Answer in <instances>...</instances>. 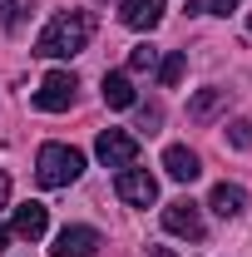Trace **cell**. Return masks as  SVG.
<instances>
[{
    "mask_svg": "<svg viewBox=\"0 0 252 257\" xmlns=\"http://www.w3.org/2000/svg\"><path fill=\"white\" fill-rule=\"evenodd\" d=\"M227 89H222V84H213V89H198V94L188 99V119L193 124H213V119H218V114H227Z\"/></svg>",
    "mask_w": 252,
    "mask_h": 257,
    "instance_id": "cell-9",
    "label": "cell"
},
{
    "mask_svg": "<svg viewBox=\"0 0 252 257\" xmlns=\"http://www.w3.org/2000/svg\"><path fill=\"white\" fill-rule=\"evenodd\" d=\"M0 25H5V30L20 25V0H0Z\"/></svg>",
    "mask_w": 252,
    "mask_h": 257,
    "instance_id": "cell-18",
    "label": "cell"
},
{
    "mask_svg": "<svg viewBox=\"0 0 252 257\" xmlns=\"http://www.w3.org/2000/svg\"><path fill=\"white\" fill-rule=\"evenodd\" d=\"M99 242H104V237H99V227L69 223L60 237H55V247H50V252H55V257H94V252H99Z\"/></svg>",
    "mask_w": 252,
    "mask_h": 257,
    "instance_id": "cell-7",
    "label": "cell"
},
{
    "mask_svg": "<svg viewBox=\"0 0 252 257\" xmlns=\"http://www.w3.org/2000/svg\"><path fill=\"white\" fill-rule=\"evenodd\" d=\"M149 257H178V252H173V247H154Z\"/></svg>",
    "mask_w": 252,
    "mask_h": 257,
    "instance_id": "cell-20",
    "label": "cell"
},
{
    "mask_svg": "<svg viewBox=\"0 0 252 257\" xmlns=\"http://www.w3.org/2000/svg\"><path fill=\"white\" fill-rule=\"evenodd\" d=\"M183 69H188V55H178V50H173L168 60H158V84H163V89H173V84L183 79Z\"/></svg>",
    "mask_w": 252,
    "mask_h": 257,
    "instance_id": "cell-14",
    "label": "cell"
},
{
    "mask_svg": "<svg viewBox=\"0 0 252 257\" xmlns=\"http://www.w3.org/2000/svg\"><path fill=\"white\" fill-rule=\"evenodd\" d=\"M114 193L124 198L129 208H149V203H158V178L149 173V168H119Z\"/></svg>",
    "mask_w": 252,
    "mask_h": 257,
    "instance_id": "cell-6",
    "label": "cell"
},
{
    "mask_svg": "<svg viewBox=\"0 0 252 257\" xmlns=\"http://www.w3.org/2000/svg\"><path fill=\"white\" fill-rule=\"evenodd\" d=\"M104 104L109 109H134V79L129 74H104Z\"/></svg>",
    "mask_w": 252,
    "mask_h": 257,
    "instance_id": "cell-13",
    "label": "cell"
},
{
    "mask_svg": "<svg viewBox=\"0 0 252 257\" xmlns=\"http://www.w3.org/2000/svg\"><path fill=\"white\" fill-rule=\"evenodd\" d=\"M5 242H10V227L0 223V252H5Z\"/></svg>",
    "mask_w": 252,
    "mask_h": 257,
    "instance_id": "cell-21",
    "label": "cell"
},
{
    "mask_svg": "<svg viewBox=\"0 0 252 257\" xmlns=\"http://www.w3.org/2000/svg\"><path fill=\"white\" fill-rule=\"evenodd\" d=\"M5 203H10V173L0 168V208H5Z\"/></svg>",
    "mask_w": 252,
    "mask_h": 257,
    "instance_id": "cell-19",
    "label": "cell"
},
{
    "mask_svg": "<svg viewBox=\"0 0 252 257\" xmlns=\"http://www.w3.org/2000/svg\"><path fill=\"white\" fill-rule=\"evenodd\" d=\"M208 208L218 218H242L247 213V188L242 183H218V188L208 193Z\"/></svg>",
    "mask_w": 252,
    "mask_h": 257,
    "instance_id": "cell-11",
    "label": "cell"
},
{
    "mask_svg": "<svg viewBox=\"0 0 252 257\" xmlns=\"http://www.w3.org/2000/svg\"><path fill=\"white\" fill-rule=\"evenodd\" d=\"M45 227H50V208H45V203H25V208H15L10 232H15L20 242H40V237H45Z\"/></svg>",
    "mask_w": 252,
    "mask_h": 257,
    "instance_id": "cell-8",
    "label": "cell"
},
{
    "mask_svg": "<svg viewBox=\"0 0 252 257\" xmlns=\"http://www.w3.org/2000/svg\"><path fill=\"white\" fill-rule=\"evenodd\" d=\"M89 35H94V20H89L84 10H60V15H50V25L40 30L35 55H40V60H69V55H79V50L89 45Z\"/></svg>",
    "mask_w": 252,
    "mask_h": 257,
    "instance_id": "cell-1",
    "label": "cell"
},
{
    "mask_svg": "<svg viewBox=\"0 0 252 257\" xmlns=\"http://www.w3.org/2000/svg\"><path fill=\"white\" fill-rule=\"evenodd\" d=\"M193 15H232L237 10V0H188Z\"/></svg>",
    "mask_w": 252,
    "mask_h": 257,
    "instance_id": "cell-15",
    "label": "cell"
},
{
    "mask_svg": "<svg viewBox=\"0 0 252 257\" xmlns=\"http://www.w3.org/2000/svg\"><path fill=\"white\" fill-rule=\"evenodd\" d=\"M154 64H158V50H154V45H139V50L129 55V69H134V74H144V69H154Z\"/></svg>",
    "mask_w": 252,
    "mask_h": 257,
    "instance_id": "cell-17",
    "label": "cell"
},
{
    "mask_svg": "<svg viewBox=\"0 0 252 257\" xmlns=\"http://www.w3.org/2000/svg\"><path fill=\"white\" fill-rule=\"evenodd\" d=\"M119 20H124L129 30H154L158 20H163V0H124L119 5Z\"/></svg>",
    "mask_w": 252,
    "mask_h": 257,
    "instance_id": "cell-12",
    "label": "cell"
},
{
    "mask_svg": "<svg viewBox=\"0 0 252 257\" xmlns=\"http://www.w3.org/2000/svg\"><path fill=\"white\" fill-rule=\"evenodd\" d=\"M227 144L232 149H252V119H232L227 124Z\"/></svg>",
    "mask_w": 252,
    "mask_h": 257,
    "instance_id": "cell-16",
    "label": "cell"
},
{
    "mask_svg": "<svg viewBox=\"0 0 252 257\" xmlns=\"http://www.w3.org/2000/svg\"><path fill=\"white\" fill-rule=\"evenodd\" d=\"M163 227H168L173 237H188V242H203V237H208V223H203L198 203H188V198H173V203L163 208Z\"/></svg>",
    "mask_w": 252,
    "mask_h": 257,
    "instance_id": "cell-5",
    "label": "cell"
},
{
    "mask_svg": "<svg viewBox=\"0 0 252 257\" xmlns=\"http://www.w3.org/2000/svg\"><path fill=\"white\" fill-rule=\"evenodd\" d=\"M163 173H168L173 183H193V178L203 173V163H198V154H193V149L173 144V149H163Z\"/></svg>",
    "mask_w": 252,
    "mask_h": 257,
    "instance_id": "cell-10",
    "label": "cell"
},
{
    "mask_svg": "<svg viewBox=\"0 0 252 257\" xmlns=\"http://www.w3.org/2000/svg\"><path fill=\"white\" fill-rule=\"evenodd\" d=\"M94 154L104 168H134V159H139V139L134 134H124V128H104L94 139Z\"/></svg>",
    "mask_w": 252,
    "mask_h": 257,
    "instance_id": "cell-4",
    "label": "cell"
},
{
    "mask_svg": "<svg viewBox=\"0 0 252 257\" xmlns=\"http://www.w3.org/2000/svg\"><path fill=\"white\" fill-rule=\"evenodd\" d=\"M74 89H79V79H74L69 69H50V74L40 79V89H35V109H45V114H64V109L74 104Z\"/></svg>",
    "mask_w": 252,
    "mask_h": 257,
    "instance_id": "cell-3",
    "label": "cell"
},
{
    "mask_svg": "<svg viewBox=\"0 0 252 257\" xmlns=\"http://www.w3.org/2000/svg\"><path fill=\"white\" fill-rule=\"evenodd\" d=\"M247 30H252V15H247Z\"/></svg>",
    "mask_w": 252,
    "mask_h": 257,
    "instance_id": "cell-22",
    "label": "cell"
},
{
    "mask_svg": "<svg viewBox=\"0 0 252 257\" xmlns=\"http://www.w3.org/2000/svg\"><path fill=\"white\" fill-rule=\"evenodd\" d=\"M79 173H84V154L69 149V144H45L40 159H35V178H40V188H69Z\"/></svg>",
    "mask_w": 252,
    "mask_h": 257,
    "instance_id": "cell-2",
    "label": "cell"
}]
</instances>
